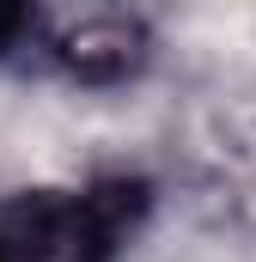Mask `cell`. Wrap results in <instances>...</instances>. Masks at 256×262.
<instances>
[{"instance_id":"cell-1","label":"cell","mask_w":256,"mask_h":262,"mask_svg":"<svg viewBox=\"0 0 256 262\" xmlns=\"http://www.w3.org/2000/svg\"><path fill=\"white\" fill-rule=\"evenodd\" d=\"M153 213V183L104 171L0 195V262H116Z\"/></svg>"},{"instance_id":"cell-2","label":"cell","mask_w":256,"mask_h":262,"mask_svg":"<svg viewBox=\"0 0 256 262\" xmlns=\"http://www.w3.org/2000/svg\"><path fill=\"white\" fill-rule=\"evenodd\" d=\"M159 55L153 43V25L128 6H73V12H31V43H25V61L49 67L67 85H86V92H116L134 85Z\"/></svg>"}]
</instances>
